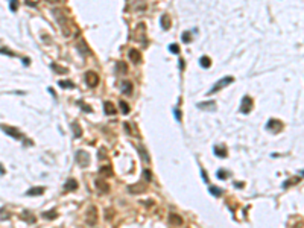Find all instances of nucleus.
Segmentation results:
<instances>
[{"label":"nucleus","mask_w":304,"mask_h":228,"mask_svg":"<svg viewBox=\"0 0 304 228\" xmlns=\"http://www.w3.org/2000/svg\"><path fill=\"white\" fill-rule=\"evenodd\" d=\"M85 222L90 225V226H96L98 225V208L96 205H91L87 210V214H85Z\"/></svg>","instance_id":"nucleus-1"},{"label":"nucleus","mask_w":304,"mask_h":228,"mask_svg":"<svg viewBox=\"0 0 304 228\" xmlns=\"http://www.w3.org/2000/svg\"><path fill=\"white\" fill-rule=\"evenodd\" d=\"M233 81H234V78L233 76H225V78H222L221 81H218L213 87H212V90L208 91V94H212V93H216V91H219L221 88H224V87H227V85H230Z\"/></svg>","instance_id":"nucleus-2"},{"label":"nucleus","mask_w":304,"mask_h":228,"mask_svg":"<svg viewBox=\"0 0 304 228\" xmlns=\"http://www.w3.org/2000/svg\"><path fill=\"white\" fill-rule=\"evenodd\" d=\"M75 157H76V161H78V164H79L81 167H87V166L90 164V155H88L87 151L79 149Z\"/></svg>","instance_id":"nucleus-3"},{"label":"nucleus","mask_w":304,"mask_h":228,"mask_svg":"<svg viewBox=\"0 0 304 228\" xmlns=\"http://www.w3.org/2000/svg\"><path fill=\"white\" fill-rule=\"evenodd\" d=\"M0 128H2V131L3 132H6L8 135H11L12 139H17V140H21V132L17 129V128H14V126H9V125H0Z\"/></svg>","instance_id":"nucleus-4"},{"label":"nucleus","mask_w":304,"mask_h":228,"mask_svg":"<svg viewBox=\"0 0 304 228\" xmlns=\"http://www.w3.org/2000/svg\"><path fill=\"white\" fill-rule=\"evenodd\" d=\"M251 110H252V99H251L249 96H245V98L242 99V104H240L239 111H240L242 114H248Z\"/></svg>","instance_id":"nucleus-5"},{"label":"nucleus","mask_w":304,"mask_h":228,"mask_svg":"<svg viewBox=\"0 0 304 228\" xmlns=\"http://www.w3.org/2000/svg\"><path fill=\"white\" fill-rule=\"evenodd\" d=\"M85 82L88 87H98L99 84V76L95 73V72H88L85 73Z\"/></svg>","instance_id":"nucleus-6"},{"label":"nucleus","mask_w":304,"mask_h":228,"mask_svg":"<svg viewBox=\"0 0 304 228\" xmlns=\"http://www.w3.org/2000/svg\"><path fill=\"white\" fill-rule=\"evenodd\" d=\"M128 190H129V193H132V195L145 193V192H146V186L142 184V182H137V184H131V186H128Z\"/></svg>","instance_id":"nucleus-7"},{"label":"nucleus","mask_w":304,"mask_h":228,"mask_svg":"<svg viewBox=\"0 0 304 228\" xmlns=\"http://www.w3.org/2000/svg\"><path fill=\"white\" fill-rule=\"evenodd\" d=\"M95 186H96V189L101 192V193H108L110 192V184L107 181H104L102 178H98L96 181H95Z\"/></svg>","instance_id":"nucleus-8"},{"label":"nucleus","mask_w":304,"mask_h":228,"mask_svg":"<svg viewBox=\"0 0 304 228\" xmlns=\"http://www.w3.org/2000/svg\"><path fill=\"white\" fill-rule=\"evenodd\" d=\"M266 128H268L269 131H272V132H280V131L283 129V123L280 122V120H269L268 125H266Z\"/></svg>","instance_id":"nucleus-9"},{"label":"nucleus","mask_w":304,"mask_h":228,"mask_svg":"<svg viewBox=\"0 0 304 228\" xmlns=\"http://www.w3.org/2000/svg\"><path fill=\"white\" fill-rule=\"evenodd\" d=\"M20 219H23V220L28 222V224H35V220H37V218H35L31 212H23V213L20 214Z\"/></svg>","instance_id":"nucleus-10"},{"label":"nucleus","mask_w":304,"mask_h":228,"mask_svg":"<svg viewBox=\"0 0 304 228\" xmlns=\"http://www.w3.org/2000/svg\"><path fill=\"white\" fill-rule=\"evenodd\" d=\"M169 224L179 226V225H182V218L179 214H176V213H170L169 214Z\"/></svg>","instance_id":"nucleus-11"},{"label":"nucleus","mask_w":304,"mask_h":228,"mask_svg":"<svg viewBox=\"0 0 304 228\" xmlns=\"http://www.w3.org/2000/svg\"><path fill=\"white\" fill-rule=\"evenodd\" d=\"M198 108H201V110H208V111H215V110H216V105H215V102L208 100V102H201V104H198Z\"/></svg>","instance_id":"nucleus-12"},{"label":"nucleus","mask_w":304,"mask_h":228,"mask_svg":"<svg viewBox=\"0 0 304 228\" xmlns=\"http://www.w3.org/2000/svg\"><path fill=\"white\" fill-rule=\"evenodd\" d=\"M128 55H129L131 61H132V62H135V64H138L140 61H142V56H140V52H138V50H135V49H131Z\"/></svg>","instance_id":"nucleus-13"},{"label":"nucleus","mask_w":304,"mask_h":228,"mask_svg":"<svg viewBox=\"0 0 304 228\" xmlns=\"http://www.w3.org/2000/svg\"><path fill=\"white\" fill-rule=\"evenodd\" d=\"M64 187H65V190L73 192V190H76V189H78V181L70 178V179H67V181H65V186H64Z\"/></svg>","instance_id":"nucleus-14"},{"label":"nucleus","mask_w":304,"mask_h":228,"mask_svg":"<svg viewBox=\"0 0 304 228\" xmlns=\"http://www.w3.org/2000/svg\"><path fill=\"white\" fill-rule=\"evenodd\" d=\"M104 111L108 116H113V114H116V106L111 102H104Z\"/></svg>","instance_id":"nucleus-15"},{"label":"nucleus","mask_w":304,"mask_h":228,"mask_svg":"<svg viewBox=\"0 0 304 228\" xmlns=\"http://www.w3.org/2000/svg\"><path fill=\"white\" fill-rule=\"evenodd\" d=\"M44 193V187H32L26 192L28 196H38V195H43Z\"/></svg>","instance_id":"nucleus-16"},{"label":"nucleus","mask_w":304,"mask_h":228,"mask_svg":"<svg viewBox=\"0 0 304 228\" xmlns=\"http://www.w3.org/2000/svg\"><path fill=\"white\" fill-rule=\"evenodd\" d=\"M72 131H73V135L76 137V139H79V137L82 135V128L78 122H73L72 123Z\"/></svg>","instance_id":"nucleus-17"},{"label":"nucleus","mask_w":304,"mask_h":228,"mask_svg":"<svg viewBox=\"0 0 304 228\" xmlns=\"http://www.w3.org/2000/svg\"><path fill=\"white\" fill-rule=\"evenodd\" d=\"M161 26H163V29H170V26H172V21H170V17L169 15H163L161 17Z\"/></svg>","instance_id":"nucleus-18"},{"label":"nucleus","mask_w":304,"mask_h":228,"mask_svg":"<svg viewBox=\"0 0 304 228\" xmlns=\"http://www.w3.org/2000/svg\"><path fill=\"white\" fill-rule=\"evenodd\" d=\"M215 154H216L218 157H221V158H225V157L228 155L225 146H215Z\"/></svg>","instance_id":"nucleus-19"},{"label":"nucleus","mask_w":304,"mask_h":228,"mask_svg":"<svg viewBox=\"0 0 304 228\" xmlns=\"http://www.w3.org/2000/svg\"><path fill=\"white\" fill-rule=\"evenodd\" d=\"M131 91H132V84L128 82V81H123L122 82V93L123 94H131Z\"/></svg>","instance_id":"nucleus-20"},{"label":"nucleus","mask_w":304,"mask_h":228,"mask_svg":"<svg viewBox=\"0 0 304 228\" xmlns=\"http://www.w3.org/2000/svg\"><path fill=\"white\" fill-rule=\"evenodd\" d=\"M138 154L142 155V158H143L145 163H149V161H151V160H149V155H148V152H146V149H145L143 146H138Z\"/></svg>","instance_id":"nucleus-21"},{"label":"nucleus","mask_w":304,"mask_h":228,"mask_svg":"<svg viewBox=\"0 0 304 228\" xmlns=\"http://www.w3.org/2000/svg\"><path fill=\"white\" fill-rule=\"evenodd\" d=\"M99 172H101L104 176H113V169H111V166H102V167L99 169Z\"/></svg>","instance_id":"nucleus-22"},{"label":"nucleus","mask_w":304,"mask_h":228,"mask_svg":"<svg viewBox=\"0 0 304 228\" xmlns=\"http://www.w3.org/2000/svg\"><path fill=\"white\" fill-rule=\"evenodd\" d=\"M41 216H43L44 219H55V218H58V213H56L55 210H49V212H44Z\"/></svg>","instance_id":"nucleus-23"},{"label":"nucleus","mask_w":304,"mask_h":228,"mask_svg":"<svg viewBox=\"0 0 304 228\" xmlns=\"http://www.w3.org/2000/svg\"><path fill=\"white\" fill-rule=\"evenodd\" d=\"M199 62H201V65H202L204 68H208V67H210V64H212V61H210V58H208V56H202V58L199 59Z\"/></svg>","instance_id":"nucleus-24"},{"label":"nucleus","mask_w":304,"mask_h":228,"mask_svg":"<svg viewBox=\"0 0 304 228\" xmlns=\"http://www.w3.org/2000/svg\"><path fill=\"white\" fill-rule=\"evenodd\" d=\"M59 87H62V88H73L75 84L72 81H59Z\"/></svg>","instance_id":"nucleus-25"},{"label":"nucleus","mask_w":304,"mask_h":228,"mask_svg":"<svg viewBox=\"0 0 304 228\" xmlns=\"http://www.w3.org/2000/svg\"><path fill=\"white\" fill-rule=\"evenodd\" d=\"M216 175H218V178H219V179H227V178L230 176V173H228L227 170H224V169H219Z\"/></svg>","instance_id":"nucleus-26"},{"label":"nucleus","mask_w":304,"mask_h":228,"mask_svg":"<svg viewBox=\"0 0 304 228\" xmlns=\"http://www.w3.org/2000/svg\"><path fill=\"white\" fill-rule=\"evenodd\" d=\"M9 213H8V210H5V208H0V219L2 220H5V219H9Z\"/></svg>","instance_id":"nucleus-27"},{"label":"nucleus","mask_w":304,"mask_h":228,"mask_svg":"<svg viewBox=\"0 0 304 228\" xmlns=\"http://www.w3.org/2000/svg\"><path fill=\"white\" fill-rule=\"evenodd\" d=\"M181 40H182L184 43H190V41H192V35H190L189 32H184V34L181 35Z\"/></svg>","instance_id":"nucleus-28"},{"label":"nucleus","mask_w":304,"mask_h":228,"mask_svg":"<svg viewBox=\"0 0 304 228\" xmlns=\"http://www.w3.org/2000/svg\"><path fill=\"white\" fill-rule=\"evenodd\" d=\"M210 193H212V195H215V196H221V195H222V190H219L218 187H215V186H213V187H210Z\"/></svg>","instance_id":"nucleus-29"},{"label":"nucleus","mask_w":304,"mask_h":228,"mask_svg":"<svg viewBox=\"0 0 304 228\" xmlns=\"http://www.w3.org/2000/svg\"><path fill=\"white\" fill-rule=\"evenodd\" d=\"M120 108H122V112H123V114H128V112H129V106H128L126 102H123V100H120Z\"/></svg>","instance_id":"nucleus-30"},{"label":"nucleus","mask_w":304,"mask_h":228,"mask_svg":"<svg viewBox=\"0 0 304 228\" xmlns=\"http://www.w3.org/2000/svg\"><path fill=\"white\" fill-rule=\"evenodd\" d=\"M143 176H145V179L149 182V181H152V173H151V170H148V169H145L143 170Z\"/></svg>","instance_id":"nucleus-31"},{"label":"nucleus","mask_w":304,"mask_h":228,"mask_svg":"<svg viewBox=\"0 0 304 228\" xmlns=\"http://www.w3.org/2000/svg\"><path fill=\"white\" fill-rule=\"evenodd\" d=\"M169 50H170L172 53H178V52H179V47H178L176 44H170V46H169Z\"/></svg>","instance_id":"nucleus-32"},{"label":"nucleus","mask_w":304,"mask_h":228,"mask_svg":"<svg viewBox=\"0 0 304 228\" xmlns=\"http://www.w3.org/2000/svg\"><path fill=\"white\" fill-rule=\"evenodd\" d=\"M0 53H3V55H9V56H14V53H12L9 49H5V47H0Z\"/></svg>","instance_id":"nucleus-33"},{"label":"nucleus","mask_w":304,"mask_h":228,"mask_svg":"<svg viewBox=\"0 0 304 228\" xmlns=\"http://www.w3.org/2000/svg\"><path fill=\"white\" fill-rule=\"evenodd\" d=\"M9 8L11 11H17V0H9Z\"/></svg>","instance_id":"nucleus-34"},{"label":"nucleus","mask_w":304,"mask_h":228,"mask_svg":"<svg viewBox=\"0 0 304 228\" xmlns=\"http://www.w3.org/2000/svg\"><path fill=\"white\" fill-rule=\"evenodd\" d=\"M98 157H99V160H102V158H105V157H107V152H105V149H104V148H101V149H99Z\"/></svg>","instance_id":"nucleus-35"},{"label":"nucleus","mask_w":304,"mask_h":228,"mask_svg":"<svg viewBox=\"0 0 304 228\" xmlns=\"http://www.w3.org/2000/svg\"><path fill=\"white\" fill-rule=\"evenodd\" d=\"M53 70H56V72H59V73H65V72H67L65 68H61V67H58L56 64H53Z\"/></svg>","instance_id":"nucleus-36"},{"label":"nucleus","mask_w":304,"mask_h":228,"mask_svg":"<svg viewBox=\"0 0 304 228\" xmlns=\"http://www.w3.org/2000/svg\"><path fill=\"white\" fill-rule=\"evenodd\" d=\"M119 68H120L122 72H125V64H123V62H119Z\"/></svg>","instance_id":"nucleus-37"},{"label":"nucleus","mask_w":304,"mask_h":228,"mask_svg":"<svg viewBox=\"0 0 304 228\" xmlns=\"http://www.w3.org/2000/svg\"><path fill=\"white\" fill-rule=\"evenodd\" d=\"M234 186L239 187V189H242V187H243V182H234Z\"/></svg>","instance_id":"nucleus-38"},{"label":"nucleus","mask_w":304,"mask_h":228,"mask_svg":"<svg viewBox=\"0 0 304 228\" xmlns=\"http://www.w3.org/2000/svg\"><path fill=\"white\" fill-rule=\"evenodd\" d=\"M107 212H108V213H107V218H108V219H110V218H111V216H113V213H111V212H113V210H111V208H108V210H107Z\"/></svg>","instance_id":"nucleus-39"},{"label":"nucleus","mask_w":304,"mask_h":228,"mask_svg":"<svg viewBox=\"0 0 304 228\" xmlns=\"http://www.w3.org/2000/svg\"><path fill=\"white\" fill-rule=\"evenodd\" d=\"M3 173H5V170H3V167H2V166H0V175H3Z\"/></svg>","instance_id":"nucleus-40"},{"label":"nucleus","mask_w":304,"mask_h":228,"mask_svg":"<svg viewBox=\"0 0 304 228\" xmlns=\"http://www.w3.org/2000/svg\"><path fill=\"white\" fill-rule=\"evenodd\" d=\"M50 2H53V3H55V2H58V0H50Z\"/></svg>","instance_id":"nucleus-41"}]
</instances>
